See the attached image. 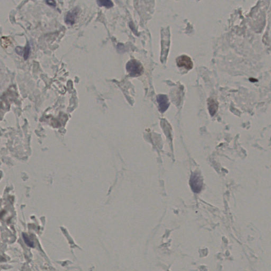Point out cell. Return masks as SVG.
I'll return each mask as SVG.
<instances>
[{
  "mask_svg": "<svg viewBox=\"0 0 271 271\" xmlns=\"http://www.w3.org/2000/svg\"><path fill=\"white\" fill-rule=\"evenodd\" d=\"M127 70L129 73V75L132 77H136L142 75L143 72V67L141 63L136 60H130L126 66Z\"/></svg>",
  "mask_w": 271,
  "mask_h": 271,
  "instance_id": "6da1fadb",
  "label": "cell"
},
{
  "mask_svg": "<svg viewBox=\"0 0 271 271\" xmlns=\"http://www.w3.org/2000/svg\"><path fill=\"white\" fill-rule=\"evenodd\" d=\"M190 184L192 190L194 193H199L201 192L203 186V183L199 174L196 172L192 174L190 180Z\"/></svg>",
  "mask_w": 271,
  "mask_h": 271,
  "instance_id": "7a4b0ae2",
  "label": "cell"
},
{
  "mask_svg": "<svg viewBox=\"0 0 271 271\" xmlns=\"http://www.w3.org/2000/svg\"><path fill=\"white\" fill-rule=\"evenodd\" d=\"M177 63L178 67H184L187 70H191L193 67V63L191 58L185 55L178 57L177 58Z\"/></svg>",
  "mask_w": 271,
  "mask_h": 271,
  "instance_id": "3957f363",
  "label": "cell"
},
{
  "mask_svg": "<svg viewBox=\"0 0 271 271\" xmlns=\"http://www.w3.org/2000/svg\"><path fill=\"white\" fill-rule=\"evenodd\" d=\"M157 101L159 105V111L162 113L166 111L170 105L167 96L165 95H158L157 96Z\"/></svg>",
  "mask_w": 271,
  "mask_h": 271,
  "instance_id": "277c9868",
  "label": "cell"
},
{
  "mask_svg": "<svg viewBox=\"0 0 271 271\" xmlns=\"http://www.w3.org/2000/svg\"><path fill=\"white\" fill-rule=\"evenodd\" d=\"M78 14H79V9L77 8L73 9L67 14L66 19H65L66 22L69 25L74 24L75 23Z\"/></svg>",
  "mask_w": 271,
  "mask_h": 271,
  "instance_id": "5b68a950",
  "label": "cell"
},
{
  "mask_svg": "<svg viewBox=\"0 0 271 271\" xmlns=\"http://www.w3.org/2000/svg\"><path fill=\"white\" fill-rule=\"evenodd\" d=\"M209 110L211 116H213L217 112L218 109V103L215 100L210 99L209 100Z\"/></svg>",
  "mask_w": 271,
  "mask_h": 271,
  "instance_id": "8992f818",
  "label": "cell"
},
{
  "mask_svg": "<svg viewBox=\"0 0 271 271\" xmlns=\"http://www.w3.org/2000/svg\"><path fill=\"white\" fill-rule=\"evenodd\" d=\"M98 5L99 6H104L107 7H112L114 5V3L111 1L110 0H100V1H97Z\"/></svg>",
  "mask_w": 271,
  "mask_h": 271,
  "instance_id": "52a82bcc",
  "label": "cell"
},
{
  "mask_svg": "<svg viewBox=\"0 0 271 271\" xmlns=\"http://www.w3.org/2000/svg\"><path fill=\"white\" fill-rule=\"evenodd\" d=\"M30 46L29 45V44H28V45H27L26 47L24 49V51H23V56H24V58H25V60H26L28 58L29 55V53H30Z\"/></svg>",
  "mask_w": 271,
  "mask_h": 271,
  "instance_id": "ba28073f",
  "label": "cell"
},
{
  "mask_svg": "<svg viewBox=\"0 0 271 271\" xmlns=\"http://www.w3.org/2000/svg\"><path fill=\"white\" fill-rule=\"evenodd\" d=\"M23 238H24V240H25L26 243L27 245H29V246L32 247V246H33V244H32L31 241H30V240H29V238L27 237V236L26 235H23Z\"/></svg>",
  "mask_w": 271,
  "mask_h": 271,
  "instance_id": "9c48e42d",
  "label": "cell"
},
{
  "mask_svg": "<svg viewBox=\"0 0 271 271\" xmlns=\"http://www.w3.org/2000/svg\"><path fill=\"white\" fill-rule=\"evenodd\" d=\"M46 3L48 5H51V6H55L56 5V2L54 1H47Z\"/></svg>",
  "mask_w": 271,
  "mask_h": 271,
  "instance_id": "30bf717a",
  "label": "cell"
}]
</instances>
